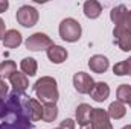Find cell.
I'll return each instance as SVG.
<instances>
[{
  "instance_id": "1",
  "label": "cell",
  "mask_w": 131,
  "mask_h": 129,
  "mask_svg": "<svg viewBox=\"0 0 131 129\" xmlns=\"http://www.w3.org/2000/svg\"><path fill=\"white\" fill-rule=\"evenodd\" d=\"M29 100L25 93L15 91L0 99V129H32Z\"/></svg>"
},
{
  "instance_id": "2",
  "label": "cell",
  "mask_w": 131,
  "mask_h": 129,
  "mask_svg": "<svg viewBox=\"0 0 131 129\" xmlns=\"http://www.w3.org/2000/svg\"><path fill=\"white\" fill-rule=\"evenodd\" d=\"M34 93L40 103H57L60 99L57 79L52 76H43L34 84Z\"/></svg>"
},
{
  "instance_id": "3",
  "label": "cell",
  "mask_w": 131,
  "mask_h": 129,
  "mask_svg": "<svg viewBox=\"0 0 131 129\" xmlns=\"http://www.w3.org/2000/svg\"><path fill=\"white\" fill-rule=\"evenodd\" d=\"M58 32H60L61 40H64L66 43H76L82 35V28H81L78 20L69 17V18H64L60 23Z\"/></svg>"
},
{
  "instance_id": "4",
  "label": "cell",
  "mask_w": 131,
  "mask_h": 129,
  "mask_svg": "<svg viewBox=\"0 0 131 129\" xmlns=\"http://www.w3.org/2000/svg\"><path fill=\"white\" fill-rule=\"evenodd\" d=\"M15 18L18 21V24H21L23 28H34L37 23H38V11L31 6V5H23L21 8H18L17 14H15Z\"/></svg>"
},
{
  "instance_id": "5",
  "label": "cell",
  "mask_w": 131,
  "mask_h": 129,
  "mask_svg": "<svg viewBox=\"0 0 131 129\" xmlns=\"http://www.w3.org/2000/svg\"><path fill=\"white\" fill-rule=\"evenodd\" d=\"M26 49L28 50H32V52H41V50H47L53 41L52 38L47 35V33H43V32H35L32 33L31 36H28L26 40Z\"/></svg>"
},
{
  "instance_id": "6",
  "label": "cell",
  "mask_w": 131,
  "mask_h": 129,
  "mask_svg": "<svg viewBox=\"0 0 131 129\" xmlns=\"http://www.w3.org/2000/svg\"><path fill=\"white\" fill-rule=\"evenodd\" d=\"M73 87L79 94H90L95 87V81L89 73L78 71L73 74Z\"/></svg>"
},
{
  "instance_id": "7",
  "label": "cell",
  "mask_w": 131,
  "mask_h": 129,
  "mask_svg": "<svg viewBox=\"0 0 131 129\" xmlns=\"http://www.w3.org/2000/svg\"><path fill=\"white\" fill-rule=\"evenodd\" d=\"M114 43L122 52H131V31L124 26H114L113 29Z\"/></svg>"
},
{
  "instance_id": "8",
  "label": "cell",
  "mask_w": 131,
  "mask_h": 129,
  "mask_svg": "<svg viewBox=\"0 0 131 129\" xmlns=\"http://www.w3.org/2000/svg\"><path fill=\"white\" fill-rule=\"evenodd\" d=\"M111 119L108 117L107 111L102 108H93L92 112V129H113V125L110 122Z\"/></svg>"
},
{
  "instance_id": "9",
  "label": "cell",
  "mask_w": 131,
  "mask_h": 129,
  "mask_svg": "<svg viewBox=\"0 0 131 129\" xmlns=\"http://www.w3.org/2000/svg\"><path fill=\"white\" fill-rule=\"evenodd\" d=\"M46 55H47V58H49V61L52 64H63L66 59L69 58L67 49H64L63 46H58V44H52L46 50Z\"/></svg>"
},
{
  "instance_id": "10",
  "label": "cell",
  "mask_w": 131,
  "mask_h": 129,
  "mask_svg": "<svg viewBox=\"0 0 131 129\" xmlns=\"http://www.w3.org/2000/svg\"><path fill=\"white\" fill-rule=\"evenodd\" d=\"M89 67H90V70H92L93 73L102 74V73H105V71L108 70L110 61H108V58L104 56V55H93V56H90V59H89Z\"/></svg>"
},
{
  "instance_id": "11",
  "label": "cell",
  "mask_w": 131,
  "mask_h": 129,
  "mask_svg": "<svg viewBox=\"0 0 131 129\" xmlns=\"http://www.w3.org/2000/svg\"><path fill=\"white\" fill-rule=\"evenodd\" d=\"M9 82H11V85H12V91H15V93H25V91L28 90V87H29V79H28V76H26L25 73L18 71V70L9 78Z\"/></svg>"
},
{
  "instance_id": "12",
  "label": "cell",
  "mask_w": 131,
  "mask_h": 129,
  "mask_svg": "<svg viewBox=\"0 0 131 129\" xmlns=\"http://www.w3.org/2000/svg\"><path fill=\"white\" fill-rule=\"evenodd\" d=\"M92 112H93V108L89 105V103H81L78 105L76 111H75V117L78 122L79 126H85V125H90L92 122Z\"/></svg>"
},
{
  "instance_id": "13",
  "label": "cell",
  "mask_w": 131,
  "mask_h": 129,
  "mask_svg": "<svg viewBox=\"0 0 131 129\" xmlns=\"http://www.w3.org/2000/svg\"><path fill=\"white\" fill-rule=\"evenodd\" d=\"M110 96V87L107 82H95V87L90 93V97L98 102V103H102L107 100V97Z\"/></svg>"
},
{
  "instance_id": "14",
  "label": "cell",
  "mask_w": 131,
  "mask_h": 129,
  "mask_svg": "<svg viewBox=\"0 0 131 129\" xmlns=\"http://www.w3.org/2000/svg\"><path fill=\"white\" fill-rule=\"evenodd\" d=\"M23 43V36L17 29H9L6 31L5 36H3V46L6 49H17L20 44Z\"/></svg>"
},
{
  "instance_id": "15",
  "label": "cell",
  "mask_w": 131,
  "mask_h": 129,
  "mask_svg": "<svg viewBox=\"0 0 131 129\" xmlns=\"http://www.w3.org/2000/svg\"><path fill=\"white\" fill-rule=\"evenodd\" d=\"M102 14V5L99 3L98 0H87L84 3V15L90 20L98 18L99 15Z\"/></svg>"
},
{
  "instance_id": "16",
  "label": "cell",
  "mask_w": 131,
  "mask_h": 129,
  "mask_svg": "<svg viewBox=\"0 0 131 129\" xmlns=\"http://www.w3.org/2000/svg\"><path fill=\"white\" fill-rule=\"evenodd\" d=\"M127 14H128V9L125 5H117L111 9L110 12V20L114 23V26H122L125 18H127Z\"/></svg>"
},
{
  "instance_id": "17",
  "label": "cell",
  "mask_w": 131,
  "mask_h": 129,
  "mask_svg": "<svg viewBox=\"0 0 131 129\" xmlns=\"http://www.w3.org/2000/svg\"><path fill=\"white\" fill-rule=\"evenodd\" d=\"M107 114H108V117H110L111 120H121V119L125 117L127 108H125L124 103L114 100V102L110 103V106H108V109H107Z\"/></svg>"
},
{
  "instance_id": "18",
  "label": "cell",
  "mask_w": 131,
  "mask_h": 129,
  "mask_svg": "<svg viewBox=\"0 0 131 129\" xmlns=\"http://www.w3.org/2000/svg\"><path fill=\"white\" fill-rule=\"evenodd\" d=\"M20 70H21V73H25L26 76H29V78H32L37 74V70H38V64H37V59H34V58H23L21 61H20Z\"/></svg>"
},
{
  "instance_id": "19",
  "label": "cell",
  "mask_w": 131,
  "mask_h": 129,
  "mask_svg": "<svg viewBox=\"0 0 131 129\" xmlns=\"http://www.w3.org/2000/svg\"><path fill=\"white\" fill-rule=\"evenodd\" d=\"M58 117V108H57V103H44L43 105V115H41V120L46 122V123H52L55 122Z\"/></svg>"
},
{
  "instance_id": "20",
  "label": "cell",
  "mask_w": 131,
  "mask_h": 129,
  "mask_svg": "<svg viewBox=\"0 0 131 129\" xmlns=\"http://www.w3.org/2000/svg\"><path fill=\"white\" fill-rule=\"evenodd\" d=\"M17 71V64L12 59H6L0 62V79H9Z\"/></svg>"
},
{
  "instance_id": "21",
  "label": "cell",
  "mask_w": 131,
  "mask_h": 129,
  "mask_svg": "<svg viewBox=\"0 0 131 129\" xmlns=\"http://www.w3.org/2000/svg\"><path fill=\"white\" fill-rule=\"evenodd\" d=\"M116 97H117V102L121 103H130L131 102V85L127 84H121L116 90Z\"/></svg>"
},
{
  "instance_id": "22",
  "label": "cell",
  "mask_w": 131,
  "mask_h": 129,
  "mask_svg": "<svg viewBox=\"0 0 131 129\" xmlns=\"http://www.w3.org/2000/svg\"><path fill=\"white\" fill-rule=\"evenodd\" d=\"M29 112H31V120L32 122H38L41 120L43 115V105L38 102V99H32L29 100Z\"/></svg>"
},
{
  "instance_id": "23",
  "label": "cell",
  "mask_w": 131,
  "mask_h": 129,
  "mask_svg": "<svg viewBox=\"0 0 131 129\" xmlns=\"http://www.w3.org/2000/svg\"><path fill=\"white\" fill-rule=\"evenodd\" d=\"M113 73L116 76H127L131 74V56L125 61H121L117 64L113 65Z\"/></svg>"
},
{
  "instance_id": "24",
  "label": "cell",
  "mask_w": 131,
  "mask_h": 129,
  "mask_svg": "<svg viewBox=\"0 0 131 129\" xmlns=\"http://www.w3.org/2000/svg\"><path fill=\"white\" fill-rule=\"evenodd\" d=\"M75 126H76V122L73 119H64L60 123V128L61 129H75Z\"/></svg>"
},
{
  "instance_id": "25",
  "label": "cell",
  "mask_w": 131,
  "mask_h": 129,
  "mask_svg": "<svg viewBox=\"0 0 131 129\" xmlns=\"http://www.w3.org/2000/svg\"><path fill=\"white\" fill-rule=\"evenodd\" d=\"M8 91H9L8 84H6L3 79H0V99H3V97L8 96Z\"/></svg>"
},
{
  "instance_id": "26",
  "label": "cell",
  "mask_w": 131,
  "mask_h": 129,
  "mask_svg": "<svg viewBox=\"0 0 131 129\" xmlns=\"http://www.w3.org/2000/svg\"><path fill=\"white\" fill-rule=\"evenodd\" d=\"M124 28H127L128 31H131V9L128 11V14H127V18H125V21H124V24H122Z\"/></svg>"
},
{
  "instance_id": "27",
  "label": "cell",
  "mask_w": 131,
  "mask_h": 129,
  "mask_svg": "<svg viewBox=\"0 0 131 129\" xmlns=\"http://www.w3.org/2000/svg\"><path fill=\"white\" fill-rule=\"evenodd\" d=\"M5 33H6V29H5V21H3V18L0 17V40H2V41H3Z\"/></svg>"
},
{
  "instance_id": "28",
  "label": "cell",
  "mask_w": 131,
  "mask_h": 129,
  "mask_svg": "<svg viewBox=\"0 0 131 129\" xmlns=\"http://www.w3.org/2000/svg\"><path fill=\"white\" fill-rule=\"evenodd\" d=\"M8 8H9V2L8 0H0V14L5 12Z\"/></svg>"
},
{
  "instance_id": "29",
  "label": "cell",
  "mask_w": 131,
  "mask_h": 129,
  "mask_svg": "<svg viewBox=\"0 0 131 129\" xmlns=\"http://www.w3.org/2000/svg\"><path fill=\"white\" fill-rule=\"evenodd\" d=\"M79 129H92V125H85V126H79Z\"/></svg>"
},
{
  "instance_id": "30",
  "label": "cell",
  "mask_w": 131,
  "mask_h": 129,
  "mask_svg": "<svg viewBox=\"0 0 131 129\" xmlns=\"http://www.w3.org/2000/svg\"><path fill=\"white\" fill-rule=\"evenodd\" d=\"M122 129H131V125H127V126H124Z\"/></svg>"
},
{
  "instance_id": "31",
  "label": "cell",
  "mask_w": 131,
  "mask_h": 129,
  "mask_svg": "<svg viewBox=\"0 0 131 129\" xmlns=\"http://www.w3.org/2000/svg\"><path fill=\"white\" fill-rule=\"evenodd\" d=\"M55 129H61V128H60V126H58V128H55Z\"/></svg>"
},
{
  "instance_id": "32",
  "label": "cell",
  "mask_w": 131,
  "mask_h": 129,
  "mask_svg": "<svg viewBox=\"0 0 131 129\" xmlns=\"http://www.w3.org/2000/svg\"><path fill=\"white\" fill-rule=\"evenodd\" d=\"M128 105H130V106H131V102H130V103H128Z\"/></svg>"
}]
</instances>
